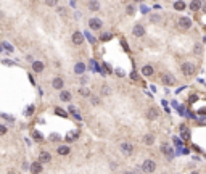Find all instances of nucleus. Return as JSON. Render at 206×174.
Instances as JSON below:
<instances>
[{"instance_id": "obj_1", "label": "nucleus", "mask_w": 206, "mask_h": 174, "mask_svg": "<svg viewBox=\"0 0 206 174\" xmlns=\"http://www.w3.org/2000/svg\"><path fill=\"white\" fill-rule=\"evenodd\" d=\"M182 73L185 76H192V74H195V66H193L192 63H184L182 65Z\"/></svg>"}, {"instance_id": "obj_2", "label": "nucleus", "mask_w": 206, "mask_h": 174, "mask_svg": "<svg viewBox=\"0 0 206 174\" xmlns=\"http://www.w3.org/2000/svg\"><path fill=\"white\" fill-rule=\"evenodd\" d=\"M142 169L145 171V173H153V171L156 169V164H155V161H151V160H145L143 161Z\"/></svg>"}, {"instance_id": "obj_3", "label": "nucleus", "mask_w": 206, "mask_h": 174, "mask_svg": "<svg viewBox=\"0 0 206 174\" xmlns=\"http://www.w3.org/2000/svg\"><path fill=\"white\" fill-rule=\"evenodd\" d=\"M161 82H164L166 86H174L175 79L171 76V74H161Z\"/></svg>"}, {"instance_id": "obj_4", "label": "nucleus", "mask_w": 206, "mask_h": 174, "mask_svg": "<svg viewBox=\"0 0 206 174\" xmlns=\"http://www.w3.org/2000/svg\"><path fill=\"white\" fill-rule=\"evenodd\" d=\"M132 34L135 35V37H142V35H145V29H143L142 24H135L132 29Z\"/></svg>"}, {"instance_id": "obj_5", "label": "nucleus", "mask_w": 206, "mask_h": 174, "mask_svg": "<svg viewBox=\"0 0 206 174\" xmlns=\"http://www.w3.org/2000/svg\"><path fill=\"white\" fill-rule=\"evenodd\" d=\"M179 26H180L182 29H189L190 26H192V21H190V18H180V19H179Z\"/></svg>"}, {"instance_id": "obj_6", "label": "nucleus", "mask_w": 206, "mask_h": 174, "mask_svg": "<svg viewBox=\"0 0 206 174\" xmlns=\"http://www.w3.org/2000/svg\"><path fill=\"white\" fill-rule=\"evenodd\" d=\"M161 152H163L168 158L172 157V148H171V145H168V143H163V145H161Z\"/></svg>"}, {"instance_id": "obj_7", "label": "nucleus", "mask_w": 206, "mask_h": 174, "mask_svg": "<svg viewBox=\"0 0 206 174\" xmlns=\"http://www.w3.org/2000/svg\"><path fill=\"white\" fill-rule=\"evenodd\" d=\"M73 42L76 44V45H80V44L84 42V35L80 34V32H74L73 34Z\"/></svg>"}, {"instance_id": "obj_8", "label": "nucleus", "mask_w": 206, "mask_h": 174, "mask_svg": "<svg viewBox=\"0 0 206 174\" xmlns=\"http://www.w3.org/2000/svg\"><path fill=\"white\" fill-rule=\"evenodd\" d=\"M50 160H52V157H50L49 152H42V153L39 155V161H40V163H49Z\"/></svg>"}, {"instance_id": "obj_9", "label": "nucleus", "mask_w": 206, "mask_h": 174, "mask_svg": "<svg viewBox=\"0 0 206 174\" xmlns=\"http://www.w3.org/2000/svg\"><path fill=\"white\" fill-rule=\"evenodd\" d=\"M89 26H90L92 29H100L101 28V21L97 19V18H92L90 23H89Z\"/></svg>"}, {"instance_id": "obj_10", "label": "nucleus", "mask_w": 206, "mask_h": 174, "mask_svg": "<svg viewBox=\"0 0 206 174\" xmlns=\"http://www.w3.org/2000/svg\"><path fill=\"white\" fill-rule=\"evenodd\" d=\"M32 70H34L35 73H42L44 71V63L42 61H34L32 63Z\"/></svg>"}, {"instance_id": "obj_11", "label": "nucleus", "mask_w": 206, "mask_h": 174, "mask_svg": "<svg viewBox=\"0 0 206 174\" xmlns=\"http://www.w3.org/2000/svg\"><path fill=\"white\" fill-rule=\"evenodd\" d=\"M121 150L124 152V153L130 155V153H132V150H134V147L130 145V143H121Z\"/></svg>"}, {"instance_id": "obj_12", "label": "nucleus", "mask_w": 206, "mask_h": 174, "mask_svg": "<svg viewBox=\"0 0 206 174\" xmlns=\"http://www.w3.org/2000/svg\"><path fill=\"white\" fill-rule=\"evenodd\" d=\"M60 100H61V102H69L71 100V92L63 90L61 94H60Z\"/></svg>"}, {"instance_id": "obj_13", "label": "nucleus", "mask_w": 206, "mask_h": 174, "mask_svg": "<svg viewBox=\"0 0 206 174\" xmlns=\"http://www.w3.org/2000/svg\"><path fill=\"white\" fill-rule=\"evenodd\" d=\"M153 73H155V71H153V68H151V66H143L142 68V74H143V76H153Z\"/></svg>"}, {"instance_id": "obj_14", "label": "nucleus", "mask_w": 206, "mask_h": 174, "mask_svg": "<svg viewBox=\"0 0 206 174\" xmlns=\"http://www.w3.org/2000/svg\"><path fill=\"white\" fill-rule=\"evenodd\" d=\"M52 86L55 87V89H61V87H63V79H60V77H55V79L52 81Z\"/></svg>"}, {"instance_id": "obj_15", "label": "nucleus", "mask_w": 206, "mask_h": 174, "mask_svg": "<svg viewBox=\"0 0 206 174\" xmlns=\"http://www.w3.org/2000/svg\"><path fill=\"white\" fill-rule=\"evenodd\" d=\"M147 118H148V119H156V118H158V111L155 110V108L148 110V111H147Z\"/></svg>"}, {"instance_id": "obj_16", "label": "nucleus", "mask_w": 206, "mask_h": 174, "mask_svg": "<svg viewBox=\"0 0 206 174\" xmlns=\"http://www.w3.org/2000/svg\"><path fill=\"white\" fill-rule=\"evenodd\" d=\"M200 8H201V2H200V0H193L192 3H190V10L196 11V10H200Z\"/></svg>"}, {"instance_id": "obj_17", "label": "nucleus", "mask_w": 206, "mask_h": 174, "mask_svg": "<svg viewBox=\"0 0 206 174\" xmlns=\"http://www.w3.org/2000/svg\"><path fill=\"white\" fill-rule=\"evenodd\" d=\"M31 171L32 173H42V164L40 163H32L31 164Z\"/></svg>"}, {"instance_id": "obj_18", "label": "nucleus", "mask_w": 206, "mask_h": 174, "mask_svg": "<svg viewBox=\"0 0 206 174\" xmlns=\"http://www.w3.org/2000/svg\"><path fill=\"white\" fill-rule=\"evenodd\" d=\"M89 8H90V11H97L100 8V5H98L97 0H92V2H89Z\"/></svg>"}, {"instance_id": "obj_19", "label": "nucleus", "mask_w": 206, "mask_h": 174, "mask_svg": "<svg viewBox=\"0 0 206 174\" xmlns=\"http://www.w3.org/2000/svg\"><path fill=\"white\" fill-rule=\"evenodd\" d=\"M174 10H177V11H182V10H185V3L182 2V0H179V2H175L174 3Z\"/></svg>"}, {"instance_id": "obj_20", "label": "nucleus", "mask_w": 206, "mask_h": 174, "mask_svg": "<svg viewBox=\"0 0 206 174\" xmlns=\"http://www.w3.org/2000/svg\"><path fill=\"white\" fill-rule=\"evenodd\" d=\"M74 70H76V73H77V74H82V73H84V70H85L84 63H77V65H76V68H74Z\"/></svg>"}, {"instance_id": "obj_21", "label": "nucleus", "mask_w": 206, "mask_h": 174, "mask_svg": "<svg viewBox=\"0 0 206 174\" xmlns=\"http://www.w3.org/2000/svg\"><path fill=\"white\" fill-rule=\"evenodd\" d=\"M58 153L60 155H68V153H69V147H66V145L58 147Z\"/></svg>"}, {"instance_id": "obj_22", "label": "nucleus", "mask_w": 206, "mask_h": 174, "mask_svg": "<svg viewBox=\"0 0 206 174\" xmlns=\"http://www.w3.org/2000/svg\"><path fill=\"white\" fill-rule=\"evenodd\" d=\"M143 142L147 143V145H151V143L155 142V139H153V136H145V139H143Z\"/></svg>"}, {"instance_id": "obj_23", "label": "nucleus", "mask_w": 206, "mask_h": 174, "mask_svg": "<svg viewBox=\"0 0 206 174\" xmlns=\"http://www.w3.org/2000/svg\"><path fill=\"white\" fill-rule=\"evenodd\" d=\"M56 2H58V0H45V3H47V5H50V7L56 5Z\"/></svg>"}, {"instance_id": "obj_24", "label": "nucleus", "mask_w": 206, "mask_h": 174, "mask_svg": "<svg viewBox=\"0 0 206 174\" xmlns=\"http://www.w3.org/2000/svg\"><path fill=\"white\" fill-rule=\"evenodd\" d=\"M55 113H58L60 116H66V113H65L63 110H61V108H56V110H55Z\"/></svg>"}, {"instance_id": "obj_25", "label": "nucleus", "mask_w": 206, "mask_h": 174, "mask_svg": "<svg viewBox=\"0 0 206 174\" xmlns=\"http://www.w3.org/2000/svg\"><path fill=\"white\" fill-rule=\"evenodd\" d=\"M5 132H7V127H5V126H2V124H0V136H3Z\"/></svg>"}, {"instance_id": "obj_26", "label": "nucleus", "mask_w": 206, "mask_h": 174, "mask_svg": "<svg viewBox=\"0 0 206 174\" xmlns=\"http://www.w3.org/2000/svg\"><path fill=\"white\" fill-rule=\"evenodd\" d=\"M79 94L80 95H89V90L87 89H79Z\"/></svg>"}, {"instance_id": "obj_27", "label": "nucleus", "mask_w": 206, "mask_h": 174, "mask_svg": "<svg viewBox=\"0 0 206 174\" xmlns=\"http://www.w3.org/2000/svg\"><path fill=\"white\" fill-rule=\"evenodd\" d=\"M32 113H34V106H29L28 111H26V115H32Z\"/></svg>"}, {"instance_id": "obj_28", "label": "nucleus", "mask_w": 206, "mask_h": 174, "mask_svg": "<svg viewBox=\"0 0 206 174\" xmlns=\"http://www.w3.org/2000/svg\"><path fill=\"white\" fill-rule=\"evenodd\" d=\"M127 13L132 15V13H134V7H127Z\"/></svg>"}, {"instance_id": "obj_29", "label": "nucleus", "mask_w": 206, "mask_h": 174, "mask_svg": "<svg viewBox=\"0 0 206 174\" xmlns=\"http://www.w3.org/2000/svg\"><path fill=\"white\" fill-rule=\"evenodd\" d=\"M34 137H35V139H37V140H40V134H39L37 131H35V132H34Z\"/></svg>"}, {"instance_id": "obj_30", "label": "nucleus", "mask_w": 206, "mask_h": 174, "mask_svg": "<svg viewBox=\"0 0 206 174\" xmlns=\"http://www.w3.org/2000/svg\"><path fill=\"white\" fill-rule=\"evenodd\" d=\"M151 21H153V23H156V21H160V16H151Z\"/></svg>"}, {"instance_id": "obj_31", "label": "nucleus", "mask_w": 206, "mask_h": 174, "mask_svg": "<svg viewBox=\"0 0 206 174\" xmlns=\"http://www.w3.org/2000/svg\"><path fill=\"white\" fill-rule=\"evenodd\" d=\"M108 37H111V35H110V34H103V37H101V39H103V40H106Z\"/></svg>"}, {"instance_id": "obj_32", "label": "nucleus", "mask_w": 206, "mask_h": 174, "mask_svg": "<svg viewBox=\"0 0 206 174\" xmlns=\"http://www.w3.org/2000/svg\"><path fill=\"white\" fill-rule=\"evenodd\" d=\"M200 50H201V49H200V45H195V53H198Z\"/></svg>"}, {"instance_id": "obj_33", "label": "nucleus", "mask_w": 206, "mask_h": 174, "mask_svg": "<svg viewBox=\"0 0 206 174\" xmlns=\"http://www.w3.org/2000/svg\"><path fill=\"white\" fill-rule=\"evenodd\" d=\"M205 13H206V7H205Z\"/></svg>"}, {"instance_id": "obj_34", "label": "nucleus", "mask_w": 206, "mask_h": 174, "mask_svg": "<svg viewBox=\"0 0 206 174\" xmlns=\"http://www.w3.org/2000/svg\"><path fill=\"white\" fill-rule=\"evenodd\" d=\"M137 2H142V0H137Z\"/></svg>"}]
</instances>
